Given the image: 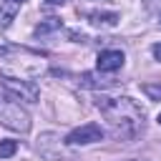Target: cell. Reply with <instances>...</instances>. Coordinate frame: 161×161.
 <instances>
[{"label":"cell","instance_id":"1","mask_svg":"<svg viewBox=\"0 0 161 161\" xmlns=\"http://www.w3.org/2000/svg\"><path fill=\"white\" fill-rule=\"evenodd\" d=\"M96 108L108 123V133L116 141H133L143 133L146 111L128 96H101Z\"/></svg>","mask_w":161,"mask_h":161},{"label":"cell","instance_id":"9","mask_svg":"<svg viewBox=\"0 0 161 161\" xmlns=\"http://www.w3.org/2000/svg\"><path fill=\"white\" fill-rule=\"evenodd\" d=\"M88 20L96 28H113L118 23V13H88Z\"/></svg>","mask_w":161,"mask_h":161},{"label":"cell","instance_id":"10","mask_svg":"<svg viewBox=\"0 0 161 161\" xmlns=\"http://www.w3.org/2000/svg\"><path fill=\"white\" fill-rule=\"evenodd\" d=\"M53 30H60V20H58V18H48L45 23H40V25L35 28V35H48V33H53Z\"/></svg>","mask_w":161,"mask_h":161},{"label":"cell","instance_id":"5","mask_svg":"<svg viewBox=\"0 0 161 161\" xmlns=\"http://www.w3.org/2000/svg\"><path fill=\"white\" fill-rule=\"evenodd\" d=\"M3 88L15 98V101H25V103H38L40 91L35 86V80H20V78H0Z\"/></svg>","mask_w":161,"mask_h":161},{"label":"cell","instance_id":"13","mask_svg":"<svg viewBox=\"0 0 161 161\" xmlns=\"http://www.w3.org/2000/svg\"><path fill=\"white\" fill-rule=\"evenodd\" d=\"M143 5H146L148 13H153V15L161 20V0H143Z\"/></svg>","mask_w":161,"mask_h":161},{"label":"cell","instance_id":"7","mask_svg":"<svg viewBox=\"0 0 161 161\" xmlns=\"http://www.w3.org/2000/svg\"><path fill=\"white\" fill-rule=\"evenodd\" d=\"M123 60H126L123 50H101L98 58H96V65H98L101 73H113L123 65Z\"/></svg>","mask_w":161,"mask_h":161},{"label":"cell","instance_id":"11","mask_svg":"<svg viewBox=\"0 0 161 161\" xmlns=\"http://www.w3.org/2000/svg\"><path fill=\"white\" fill-rule=\"evenodd\" d=\"M15 151H18V141H13V138L0 141V158H10Z\"/></svg>","mask_w":161,"mask_h":161},{"label":"cell","instance_id":"18","mask_svg":"<svg viewBox=\"0 0 161 161\" xmlns=\"http://www.w3.org/2000/svg\"><path fill=\"white\" fill-rule=\"evenodd\" d=\"M133 161H136V158H133Z\"/></svg>","mask_w":161,"mask_h":161},{"label":"cell","instance_id":"8","mask_svg":"<svg viewBox=\"0 0 161 161\" xmlns=\"http://www.w3.org/2000/svg\"><path fill=\"white\" fill-rule=\"evenodd\" d=\"M18 10H20V3L18 0H0V30L10 28V23L15 20Z\"/></svg>","mask_w":161,"mask_h":161},{"label":"cell","instance_id":"15","mask_svg":"<svg viewBox=\"0 0 161 161\" xmlns=\"http://www.w3.org/2000/svg\"><path fill=\"white\" fill-rule=\"evenodd\" d=\"M50 5H63V3H68V0H48Z\"/></svg>","mask_w":161,"mask_h":161},{"label":"cell","instance_id":"17","mask_svg":"<svg viewBox=\"0 0 161 161\" xmlns=\"http://www.w3.org/2000/svg\"><path fill=\"white\" fill-rule=\"evenodd\" d=\"M158 123H161V113H158Z\"/></svg>","mask_w":161,"mask_h":161},{"label":"cell","instance_id":"4","mask_svg":"<svg viewBox=\"0 0 161 161\" xmlns=\"http://www.w3.org/2000/svg\"><path fill=\"white\" fill-rule=\"evenodd\" d=\"M35 148L45 161H73V153H70L65 138H60L58 133H40Z\"/></svg>","mask_w":161,"mask_h":161},{"label":"cell","instance_id":"12","mask_svg":"<svg viewBox=\"0 0 161 161\" xmlns=\"http://www.w3.org/2000/svg\"><path fill=\"white\" fill-rule=\"evenodd\" d=\"M141 91H143L151 101H161V83H143Z\"/></svg>","mask_w":161,"mask_h":161},{"label":"cell","instance_id":"16","mask_svg":"<svg viewBox=\"0 0 161 161\" xmlns=\"http://www.w3.org/2000/svg\"><path fill=\"white\" fill-rule=\"evenodd\" d=\"M18 3H20V5H23V3H25V0H18Z\"/></svg>","mask_w":161,"mask_h":161},{"label":"cell","instance_id":"3","mask_svg":"<svg viewBox=\"0 0 161 161\" xmlns=\"http://www.w3.org/2000/svg\"><path fill=\"white\" fill-rule=\"evenodd\" d=\"M0 123L10 131H18V133H28L30 131V116L28 111L15 103V98L10 96H3L0 93Z\"/></svg>","mask_w":161,"mask_h":161},{"label":"cell","instance_id":"14","mask_svg":"<svg viewBox=\"0 0 161 161\" xmlns=\"http://www.w3.org/2000/svg\"><path fill=\"white\" fill-rule=\"evenodd\" d=\"M151 53H153V58H156V60H161V43H156V45L151 48Z\"/></svg>","mask_w":161,"mask_h":161},{"label":"cell","instance_id":"6","mask_svg":"<svg viewBox=\"0 0 161 161\" xmlns=\"http://www.w3.org/2000/svg\"><path fill=\"white\" fill-rule=\"evenodd\" d=\"M103 136H106V131L98 126V123H83V126H78V128H73L68 136H65V143L68 146H86V143H98V141H103Z\"/></svg>","mask_w":161,"mask_h":161},{"label":"cell","instance_id":"2","mask_svg":"<svg viewBox=\"0 0 161 161\" xmlns=\"http://www.w3.org/2000/svg\"><path fill=\"white\" fill-rule=\"evenodd\" d=\"M45 70V58L38 50L20 45H0V73L3 78L33 80Z\"/></svg>","mask_w":161,"mask_h":161}]
</instances>
